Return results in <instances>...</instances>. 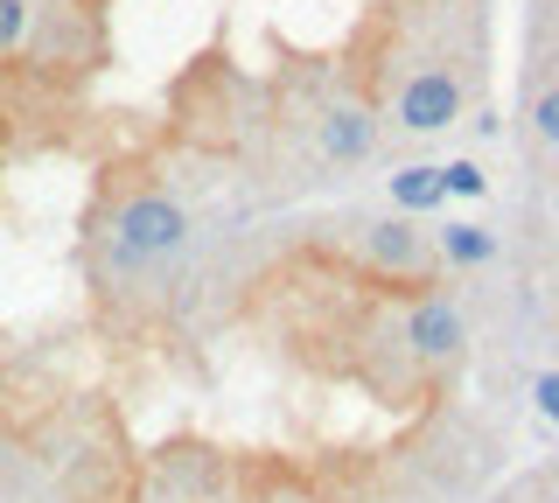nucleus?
Listing matches in <instances>:
<instances>
[{
  "label": "nucleus",
  "instance_id": "9b49d317",
  "mask_svg": "<svg viewBox=\"0 0 559 503\" xmlns=\"http://www.w3.org/2000/svg\"><path fill=\"white\" fill-rule=\"evenodd\" d=\"M532 398H538V412H546V420H559V371H546L532 385Z\"/></svg>",
  "mask_w": 559,
  "mask_h": 503
},
{
  "label": "nucleus",
  "instance_id": "20e7f679",
  "mask_svg": "<svg viewBox=\"0 0 559 503\" xmlns=\"http://www.w3.org/2000/svg\"><path fill=\"white\" fill-rule=\"evenodd\" d=\"M371 259H378L384 273H399V280H413V287H427V273H433V245L413 231L406 217L371 224Z\"/></svg>",
  "mask_w": 559,
  "mask_h": 503
},
{
  "label": "nucleus",
  "instance_id": "423d86ee",
  "mask_svg": "<svg viewBox=\"0 0 559 503\" xmlns=\"http://www.w3.org/2000/svg\"><path fill=\"white\" fill-rule=\"evenodd\" d=\"M433 259H448V266H489V259H497V238H489L483 224L454 217V224L433 231Z\"/></svg>",
  "mask_w": 559,
  "mask_h": 503
},
{
  "label": "nucleus",
  "instance_id": "9d476101",
  "mask_svg": "<svg viewBox=\"0 0 559 503\" xmlns=\"http://www.w3.org/2000/svg\"><path fill=\"white\" fill-rule=\"evenodd\" d=\"M441 182H448V196H483V189H489V176H483L476 161H448Z\"/></svg>",
  "mask_w": 559,
  "mask_h": 503
},
{
  "label": "nucleus",
  "instance_id": "f257e3e1",
  "mask_svg": "<svg viewBox=\"0 0 559 503\" xmlns=\"http://www.w3.org/2000/svg\"><path fill=\"white\" fill-rule=\"evenodd\" d=\"M189 245V211L162 189H140L112 211V252L119 266H147V259H175Z\"/></svg>",
  "mask_w": 559,
  "mask_h": 503
},
{
  "label": "nucleus",
  "instance_id": "6e6552de",
  "mask_svg": "<svg viewBox=\"0 0 559 503\" xmlns=\"http://www.w3.org/2000/svg\"><path fill=\"white\" fill-rule=\"evenodd\" d=\"M532 133H538L546 147H559V84H546V92L532 98Z\"/></svg>",
  "mask_w": 559,
  "mask_h": 503
},
{
  "label": "nucleus",
  "instance_id": "f8f14e48",
  "mask_svg": "<svg viewBox=\"0 0 559 503\" xmlns=\"http://www.w3.org/2000/svg\"><path fill=\"white\" fill-rule=\"evenodd\" d=\"M0 490H8V455H0Z\"/></svg>",
  "mask_w": 559,
  "mask_h": 503
},
{
  "label": "nucleus",
  "instance_id": "0eeeda50",
  "mask_svg": "<svg viewBox=\"0 0 559 503\" xmlns=\"http://www.w3.org/2000/svg\"><path fill=\"white\" fill-rule=\"evenodd\" d=\"M392 203H399V211H433V203H448L441 168H399V176H392Z\"/></svg>",
  "mask_w": 559,
  "mask_h": 503
},
{
  "label": "nucleus",
  "instance_id": "1a4fd4ad",
  "mask_svg": "<svg viewBox=\"0 0 559 503\" xmlns=\"http://www.w3.org/2000/svg\"><path fill=\"white\" fill-rule=\"evenodd\" d=\"M22 36H28V0H0V57L22 49Z\"/></svg>",
  "mask_w": 559,
  "mask_h": 503
},
{
  "label": "nucleus",
  "instance_id": "39448f33",
  "mask_svg": "<svg viewBox=\"0 0 559 503\" xmlns=\"http://www.w3.org/2000/svg\"><path fill=\"white\" fill-rule=\"evenodd\" d=\"M378 147V119L364 112V106H329V119H322V154L336 168H349V161H364V154Z\"/></svg>",
  "mask_w": 559,
  "mask_h": 503
},
{
  "label": "nucleus",
  "instance_id": "f03ea898",
  "mask_svg": "<svg viewBox=\"0 0 559 503\" xmlns=\"http://www.w3.org/2000/svg\"><path fill=\"white\" fill-rule=\"evenodd\" d=\"M468 92H462V71H448V63H419V71L399 84L392 98V119L406 133H448L454 119H462Z\"/></svg>",
  "mask_w": 559,
  "mask_h": 503
},
{
  "label": "nucleus",
  "instance_id": "7ed1b4c3",
  "mask_svg": "<svg viewBox=\"0 0 559 503\" xmlns=\"http://www.w3.org/2000/svg\"><path fill=\"white\" fill-rule=\"evenodd\" d=\"M406 343H413L419 363H454V357H462V343H468L462 308H454L448 294H419V301L406 308Z\"/></svg>",
  "mask_w": 559,
  "mask_h": 503
}]
</instances>
